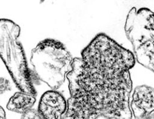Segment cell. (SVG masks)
Masks as SVG:
<instances>
[{
  "mask_svg": "<svg viewBox=\"0 0 154 119\" xmlns=\"http://www.w3.org/2000/svg\"><path fill=\"white\" fill-rule=\"evenodd\" d=\"M135 63L129 50L104 33L96 35L66 76L70 96L63 119H132L129 71Z\"/></svg>",
  "mask_w": 154,
  "mask_h": 119,
  "instance_id": "cell-1",
  "label": "cell"
},
{
  "mask_svg": "<svg viewBox=\"0 0 154 119\" xmlns=\"http://www.w3.org/2000/svg\"><path fill=\"white\" fill-rule=\"evenodd\" d=\"M73 58L61 41L46 38L32 50L30 62L37 78L56 90L64 82L71 70Z\"/></svg>",
  "mask_w": 154,
  "mask_h": 119,
  "instance_id": "cell-2",
  "label": "cell"
},
{
  "mask_svg": "<svg viewBox=\"0 0 154 119\" xmlns=\"http://www.w3.org/2000/svg\"><path fill=\"white\" fill-rule=\"evenodd\" d=\"M20 32L15 22L0 19V58L19 90L36 96L24 50L18 41Z\"/></svg>",
  "mask_w": 154,
  "mask_h": 119,
  "instance_id": "cell-3",
  "label": "cell"
},
{
  "mask_svg": "<svg viewBox=\"0 0 154 119\" xmlns=\"http://www.w3.org/2000/svg\"><path fill=\"white\" fill-rule=\"evenodd\" d=\"M153 13L147 8L129 11L125 31L131 42L135 59L143 66L153 72L154 26Z\"/></svg>",
  "mask_w": 154,
  "mask_h": 119,
  "instance_id": "cell-4",
  "label": "cell"
},
{
  "mask_svg": "<svg viewBox=\"0 0 154 119\" xmlns=\"http://www.w3.org/2000/svg\"><path fill=\"white\" fill-rule=\"evenodd\" d=\"M67 109V102L58 91L49 90L40 97L37 112L43 119H63Z\"/></svg>",
  "mask_w": 154,
  "mask_h": 119,
  "instance_id": "cell-5",
  "label": "cell"
},
{
  "mask_svg": "<svg viewBox=\"0 0 154 119\" xmlns=\"http://www.w3.org/2000/svg\"><path fill=\"white\" fill-rule=\"evenodd\" d=\"M153 87L144 85L135 88L129 105L135 119H146L153 112Z\"/></svg>",
  "mask_w": 154,
  "mask_h": 119,
  "instance_id": "cell-6",
  "label": "cell"
},
{
  "mask_svg": "<svg viewBox=\"0 0 154 119\" xmlns=\"http://www.w3.org/2000/svg\"><path fill=\"white\" fill-rule=\"evenodd\" d=\"M35 101V96L20 91L10 98L7 108L12 112L23 114L32 109Z\"/></svg>",
  "mask_w": 154,
  "mask_h": 119,
  "instance_id": "cell-7",
  "label": "cell"
},
{
  "mask_svg": "<svg viewBox=\"0 0 154 119\" xmlns=\"http://www.w3.org/2000/svg\"><path fill=\"white\" fill-rule=\"evenodd\" d=\"M21 119H43L37 111L31 109L25 113L23 114Z\"/></svg>",
  "mask_w": 154,
  "mask_h": 119,
  "instance_id": "cell-8",
  "label": "cell"
},
{
  "mask_svg": "<svg viewBox=\"0 0 154 119\" xmlns=\"http://www.w3.org/2000/svg\"><path fill=\"white\" fill-rule=\"evenodd\" d=\"M11 89L10 82L4 78H0V95Z\"/></svg>",
  "mask_w": 154,
  "mask_h": 119,
  "instance_id": "cell-9",
  "label": "cell"
},
{
  "mask_svg": "<svg viewBox=\"0 0 154 119\" xmlns=\"http://www.w3.org/2000/svg\"><path fill=\"white\" fill-rule=\"evenodd\" d=\"M0 119H7L4 109L0 106Z\"/></svg>",
  "mask_w": 154,
  "mask_h": 119,
  "instance_id": "cell-10",
  "label": "cell"
},
{
  "mask_svg": "<svg viewBox=\"0 0 154 119\" xmlns=\"http://www.w3.org/2000/svg\"><path fill=\"white\" fill-rule=\"evenodd\" d=\"M146 119H154V113H152L151 114H150Z\"/></svg>",
  "mask_w": 154,
  "mask_h": 119,
  "instance_id": "cell-11",
  "label": "cell"
}]
</instances>
